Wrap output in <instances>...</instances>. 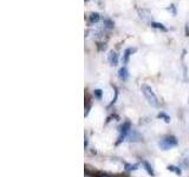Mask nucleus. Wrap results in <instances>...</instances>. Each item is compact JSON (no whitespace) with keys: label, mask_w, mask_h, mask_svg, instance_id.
Wrapping results in <instances>:
<instances>
[{"label":"nucleus","mask_w":189,"mask_h":177,"mask_svg":"<svg viewBox=\"0 0 189 177\" xmlns=\"http://www.w3.org/2000/svg\"><path fill=\"white\" fill-rule=\"evenodd\" d=\"M141 88H142L143 96L147 99V102L149 103V105H151L153 108H158L160 106V102H158V98H157V96L154 92V90L149 85H147V84H143Z\"/></svg>","instance_id":"nucleus-1"},{"label":"nucleus","mask_w":189,"mask_h":177,"mask_svg":"<svg viewBox=\"0 0 189 177\" xmlns=\"http://www.w3.org/2000/svg\"><path fill=\"white\" fill-rule=\"evenodd\" d=\"M177 145H179V141H177V138L175 137V136H165V137H163L158 142V147L163 151L170 150V149L177 147Z\"/></svg>","instance_id":"nucleus-2"},{"label":"nucleus","mask_w":189,"mask_h":177,"mask_svg":"<svg viewBox=\"0 0 189 177\" xmlns=\"http://www.w3.org/2000/svg\"><path fill=\"white\" fill-rule=\"evenodd\" d=\"M131 123L130 122H124V123L120 125V128H118V137H117V141H116V145L118 144H121L122 142H124L126 139V136H128V133L130 132L131 130Z\"/></svg>","instance_id":"nucleus-3"},{"label":"nucleus","mask_w":189,"mask_h":177,"mask_svg":"<svg viewBox=\"0 0 189 177\" xmlns=\"http://www.w3.org/2000/svg\"><path fill=\"white\" fill-rule=\"evenodd\" d=\"M142 139H143L142 135H141L137 130H134V129H131L130 132L128 133V136H126V141L130 143H138L141 142Z\"/></svg>","instance_id":"nucleus-4"},{"label":"nucleus","mask_w":189,"mask_h":177,"mask_svg":"<svg viewBox=\"0 0 189 177\" xmlns=\"http://www.w3.org/2000/svg\"><path fill=\"white\" fill-rule=\"evenodd\" d=\"M108 62L111 66H116L118 64V54L115 51H110L108 54Z\"/></svg>","instance_id":"nucleus-5"},{"label":"nucleus","mask_w":189,"mask_h":177,"mask_svg":"<svg viewBox=\"0 0 189 177\" xmlns=\"http://www.w3.org/2000/svg\"><path fill=\"white\" fill-rule=\"evenodd\" d=\"M117 74H118L120 80H122V82H126L128 78H129V71H128V69H126V66L121 67V69L118 70V73Z\"/></svg>","instance_id":"nucleus-6"},{"label":"nucleus","mask_w":189,"mask_h":177,"mask_svg":"<svg viewBox=\"0 0 189 177\" xmlns=\"http://www.w3.org/2000/svg\"><path fill=\"white\" fill-rule=\"evenodd\" d=\"M87 20H89V24H97L98 21L101 20V15L97 12H91L89 13V17H87Z\"/></svg>","instance_id":"nucleus-7"},{"label":"nucleus","mask_w":189,"mask_h":177,"mask_svg":"<svg viewBox=\"0 0 189 177\" xmlns=\"http://www.w3.org/2000/svg\"><path fill=\"white\" fill-rule=\"evenodd\" d=\"M136 52V49L134 47H129V49H126L125 51H124V54H123V58H122V60H123V64H126L128 62H129V58H130V56L132 53H135Z\"/></svg>","instance_id":"nucleus-8"},{"label":"nucleus","mask_w":189,"mask_h":177,"mask_svg":"<svg viewBox=\"0 0 189 177\" xmlns=\"http://www.w3.org/2000/svg\"><path fill=\"white\" fill-rule=\"evenodd\" d=\"M142 167L144 168V170H146L149 175H150L151 177L155 176V171H154V168H153V165H151L149 162H147V161H143L142 162Z\"/></svg>","instance_id":"nucleus-9"},{"label":"nucleus","mask_w":189,"mask_h":177,"mask_svg":"<svg viewBox=\"0 0 189 177\" xmlns=\"http://www.w3.org/2000/svg\"><path fill=\"white\" fill-rule=\"evenodd\" d=\"M140 168V164L138 163H124V170L126 172H132V171H136L137 169Z\"/></svg>","instance_id":"nucleus-10"},{"label":"nucleus","mask_w":189,"mask_h":177,"mask_svg":"<svg viewBox=\"0 0 189 177\" xmlns=\"http://www.w3.org/2000/svg\"><path fill=\"white\" fill-rule=\"evenodd\" d=\"M180 167L183 168V169H188L189 168V151L183 155V158H182V161L180 163Z\"/></svg>","instance_id":"nucleus-11"},{"label":"nucleus","mask_w":189,"mask_h":177,"mask_svg":"<svg viewBox=\"0 0 189 177\" xmlns=\"http://www.w3.org/2000/svg\"><path fill=\"white\" fill-rule=\"evenodd\" d=\"M151 27H154V29L156 30H161V31H163V32H165L167 31V27H165L163 24H161V23H156V21H151Z\"/></svg>","instance_id":"nucleus-12"},{"label":"nucleus","mask_w":189,"mask_h":177,"mask_svg":"<svg viewBox=\"0 0 189 177\" xmlns=\"http://www.w3.org/2000/svg\"><path fill=\"white\" fill-rule=\"evenodd\" d=\"M103 24H104V29H105V30H112V29H114V26H115L114 21H112L111 19H108V18H105V19H104Z\"/></svg>","instance_id":"nucleus-13"},{"label":"nucleus","mask_w":189,"mask_h":177,"mask_svg":"<svg viewBox=\"0 0 189 177\" xmlns=\"http://www.w3.org/2000/svg\"><path fill=\"white\" fill-rule=\"evenodd\" d=\"M167 169L169 170V171H171V172H174V174H176V175H181L182 174V170H181V168L180 167H176V165H168L167 167Z\"/></svg>","instance_id":"nucleus-14"},{"label":"nucleus","mask_w":189,"mask_h":177,"mask_svg":"<svg viewBox=\"0 0 189 177\" xmlns=\"http://www.w3.org/2000/svg\"><path fill=\"white\" fill-rule=\"evenodd\" d=\"M91 100H90V98L87 97L86 102H85V112H84V116L86 117L87 115H89V112H90V110H91Z\"/></svg>","instance_id":"nucleus-15"},{"label":"nucleus","mask_w":189,"mask_h":177,"mask_svg":"<svg viewBox=\"0 0 189 177\" xmlns=\"http://www.w3.org/2000/svg\"><path fill=\"white\" fill-rule=\"evenodd\" d=\"M157 118H160V119H163L165 123H170V117L165 112H160L158 115H157Z\"/></svg>","instance_id":"nucleus-16"},{"label":"nucleus","mask_w":189,"mask_h":177,"mask_svg":"<svg viewBox=\"0 0 189 177\" xmlns=\"http://www.w3.org/2000/svg\"><path fill=\"white\" fill-rule=\"evenodd\" d=\"M102 96H103V91L101 88H96L93 91V97L96 99H102Z\"/></svg>","instance_id":"nucleus-17"},{"label":"nucleus","mask_w":189,"mask_h":177,"mask_svg":"<svg viewBox=\"0 0 189 177\" xmlns=\"http://www.w3.org/2000/svg\"><path fill=\"white\" fill-rule=\"evenodd\" d=\"M112 88H114V90H115V97H114V99L111 100V103H110V105H109V106L114 105V104L116 103L117 98H118V90H117V88H116V86H114V85H112Z\"/></svg>","instance_id":"nucleus-18"},{"label":"nucleus","mask_w":189,"mask_h":177,"mask_svg":"<svg viewBox=\"0 0 189 177\" xmlns=\"http://www.w3.org/2000/svg\"><path fill=\"white\" fill-rule=\"evenodd\" d=\"M97 47L99 51H104V50L107 49V44H105V43H98Z\"/></svg>","instance_id":"nucleus-19"},{"label":"nucleus","mask_w":189,"mask_h":177,"mask_svg":"<svg viewBox=\"0 0 189 177\" xmlns=\"http://www.w3.org/2000/svg\"><path fill=\"white\" fill-rule=\"evenodd\" d=\"M85 1H89V0H85Z\"/></svg>","instance_id":"nucleus-20"}]
</instances>
